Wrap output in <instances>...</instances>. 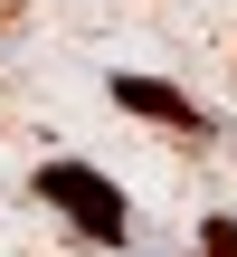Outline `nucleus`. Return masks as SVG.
I'll return each mask as SVG.
<instances>
[{"mask_svg":"<svg viewBox=\"0 0 237 257\" xmlns=\"http://www.w3.org/2000/svg\"><path fill=\"white\" fill-rule=\"evenodd\" d=\"M104 86H114V105H124V114H152V124L190 134V143H209V134H218V114H209V105H190V95H171L162 76H104Z\"/></svg>","mask_w":237,"mask_h":257,"instance_id":"obj_2","label":"nucleus"},{"mask_svg":"<svg viewBox=\"0 0 237 257\" xmlns=\"http://www.w3.org/2000/svg\"><path fill=\"white\" fill-rule=\"evenodd\" d=\"M200 248H209V257H237V219H200Z\"/></svg>","mask_w":237,"mask_h":257,"instance_id":"obj_3","label":"nucleus"},{"mask_svg":"<svg viewBox=\"0 0 237 257\" xmlns=\"http://www.w3.org/2000/svg\"><path fill=\"white\" fill-rule=\"evenodd\" d=\"M28 191H38L76 238H95V248H124V238H133V200H124L95 162H66V153H57V162H38V181H28Z\"/></svg>","mask_w":237,"mask_h":257,"instance_id":"obj_1","label":"nucleus"}]
</instances>
